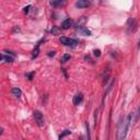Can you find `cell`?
Listing matches in <instances>:
<instances>
[{
    "instance_id": "cell-1",
    "label": "cell",
    "mask_w": 140,
    "mask_h": 140,
    "mask_svg": "<svg viewBox=\"0 0 140 140\" xmlns=\"http://www.w3.org/2000/svg\"><path fill=\"white\" fill-rule=\"evenodd\" d=\"M137 29V21L135 18H130L129 20L127 21V34H130V33H134L135 31Z\"/></svg>"
},
{
    "instance_id": "cell-2",
    "label": "cell",
    "mask_w": 140,
    "mask_h": 140,
    "mask_svg": "<svg viewBox=\"0 0 140 140\" xmlns=\"http://www.w3.org/2000/svg\"><path fill=\"white\" fill-rule=\"evenodd\" d=\"M59 42L61 43L63 45H66V46H76L79 42L78 40H74V38H68L66 36H61L59 37Z\"/></svg>"
},
{
    "instance_id": "cell-3",
    "label": "cell",
    "mask_w": 140,
    "mask_h": 140,
    "mask_svg": "<svg viewBox=\"0 0 140 140\" xmlns=\"http://www.w3.org/2000/svg\"><path fill=\"white\" fill-rule=\"evenodd\" d=\"M34 118H35V123L38 125L40 127H43L44 126V117H43V114H42L40 111L34 112Z\"/></svg>"
},
{
    "instance_id": "cell-4",
    "label": "cell",
    "mask_w": 140,
    "mask_h": 140,
    "mask_svg": "<svg viewBox=\"0 0 140 140\" xmlns=\"http://www.w3.org/2000/svg\"><path fill=\"white\" fill-rule=\"evenodd\" d=\"M50 4L55 8H60V7H65L67 4L66 0H50Z\"/></svg>"
},
{
    "instance_id": "cell-5",
    "label": "cell",
    "mask_w": 140,
    "mask_h": 140,
    "mask_svg": "<svg viewBox=\"0 0 140 140\" xmlns=\"http://www.w3.org/2000/svg\"><path fill=\"white\" fill-rule=\"evenodd\" d=\"M77 32L81 35H84V36H90L91 35V32L89 31L88 29H85L84 26H78L77 27Z\"/></svg>"
},
{
    "instance_id": "cell-6",
    "label": "cell",
    "mask_w": 140,
    "mask_h": 140,
    "mask_svg": "<svg viewBox=\"0 0 140 140\" xmlns=\"http://www.w3.org/2000/svg\"><path fill=\"white\" fill-rule=\"evenodd\" d=\"M90 6V2L88 0H78L76 2V7L77 8H80V9H83V8H88Z\"/></svg>"
},
{
    "instance_id": "cell-7",
    "label": "cell",
    "mask_w": 140,
    "mask_h": 140,
    "mask_svg": "<svg viewBox=\"0 0 140 140\" xmlns=\"http://www.w3.org/2000/svg\"><path fill=\"white\" fill-rule=\"evenodd\" d=\"M82 100H83V95H82V93H77L76 95L73 96V104L74 105H79L82 102Z\"/></svg>"
},
{
    "instance_id": "cell-8",
    "label": "cell",
    "mask_w": 140,
    "mask_h": 140,
    "mask_svg": "<svg viewBox=\"0 0 140 140\" xmlns=\"http://www.w3.org/2000/svg\"><path fill=\"white\" fill-rule=\"evenodd\" d=\"M1 60L3 63H13V60H14V57L13 56H7V55H4V54H1Z\"/></svg>"
},
{
    "instance_id": "cell-9",
    "label": "cell",
    "mask_w": 140,
    "mask_h": 140,
    "mask_svg": "<svg viewBox=\"0 0 140 140\" xmlns=\"http://www.w3.org/2000/svg\"><path fill=\"white\" fill-rule=\"evenodd\" d=\"M71 25H72V21L70 20V19H67V20H65V21L61 23V29H63V30H68Z\"/></svg>"
},
{
    "instance_id": "cell-10",
    "label": "cell",
    "mask_w": 140,
    "mask_h": 140,
    "mask_svg": "<svg viewBox=\"0 0 140 140\" xmlns=\"http://www.w3.org/2000/svg\"><path fill=\"white\" fill-rule=\"evenodd\" d=\"M12 94H13V96L20 99V97L22 96V91L20 90V88H13L12 89Z\"/></svg>"
},
{
    "instance_id": "cell-11",
    "label": "cell",
    "mask_w": 140,
    "mask_h": 140,
    "mask_svg": "<svg viewBox=\"0 0 140 140\" xmlns=\"http://www.w3.org/2000/svg\"><path fill=\"white\" fill-rule=\"evenodd\" d=\"M38 53H40V48H38V45L36 46V47L34 48V50H33V53H32V59H34V58H36L37 56H38Z\"/></svg>"
},
{
    "instance_id": "cell-12",
    "label": "cell",
    "mask_w": 140,
    "mask_h": 140,
    "mask_svg": "<svg viewBox=\"0 0 140 140\" xmlns=\"http://www.w3.org/2000/svg\"><path fill=\"white\" fill-rule=\"evenodd\" d=\"M85 21H87V19H85V17H82V18H81V20L77 22V24H76V27H78V26H83L82 24H83V23H84Z\"/></svg>"
},
{
    "instance_id": "cell-13",
    "label": "cell",
    "mask_w": 140,
    "mask_h": 140,
    "mask_svg": "<svg viewBox=\"0 0 140 140\" xmlns=\"http://www.w3.org/2000/svg\"><path fill=\"white\" fill-rule=\"evenodd\" d=\"M70 59V55H68V54H65L63 57H61V59H60V61L61 63H66L67 60H69Z\"/></svg>"
},
{
    "instance_id": "cell-14",
    "label": "cell",
    "mask_w": 140,
    "mask_h": 140,
    "mask_svg": "<svg viewBox=\"0 0 140 140\" xmlns=\"http://www.w3.org/2000/svg\"><path fill=\"white\" fill-rule=\"evenodd\" d=\"M34 72H30V73H25V78L27 79V80H32L33 79V77H34Z\"/></svg>"
},
{
    "instance_id": "cell-15",
    "label": "cell",
    "mask_w": 140,
    "mask_h": 140,
    "mask_svg": "<svg viewBox=\"0 0 140 140\" xmlns=\"http://www.w3.org/2000/svg\"><path fill=\"white\" fill-rule=\"evenodd\" d=\"M70 133H71V131H69V130H65V131L59 136V139H61V138H64V137L68 136V135H70Z\"/></svg>"
},
{
    "instance_id": "cell-16",
    "label": "cell",
    "mask_w": 140,
    "mask_h": 140,
    "mask_svg": "<svg viewBox=\"0 0 140 140\" xmlns=\"http://www.w3.org/2000/svg\"><path fill=\"white\" fill-rule=\"evenodd\" d=\"M85 128H87V133H88V138L90 139L91 138V136H90V127H89V123L88 122L85 123Z\"/></svg>"
},
{
    "instance_id": "cell-17",
    "label": "cell",
    "mask_w": 140,
    "mask_h": 140,
    "mask_svg": "<svg viewBox=\"0 0 140 140\" xmlns=\"http://www.w3.org/2000/svg\"><path fill=\"white\" fill-rule=\"evenodd\" d=\"M94 119H95V126H96V122H97V115H99V110H95V112H94Z\"/></svg>"
},
{
    "instance_id": "cell-18",
    "label": "cell",
    "mask_w": 140,
    "mask_h": 140,
    "mask_svg": "<svg viewBox=\"0 0 140 140\" xmlns=\"http://www.w3.org/2000/svg\"><path fill=\"white\" fill-rule=\"evenodd\" d=\"M93 53H94V55L96 56V57H100V56H101V52H100L99 49H95V50H94V52H93Z\"/></svg>"
},
{
    "instance_id": "cell-19",
    "label": "cell",
    "mask_w": 140,
    "mask_h": 140,
    "mask_svg": "<svg viewBox=\"0 0 140 140\" xmlns=\"http://www.w3.org/2000/svg\"><path fill=\"white\" fill-rule=\"evenodd\" d=\"M139 117H140V106H139V108L137 111V114H136V120H138Z\"/></svg>"
},
{
    "instance_id": "cell-20",
    "label": "cell",
    "mask_w": 140,
    "mask_h": 140,
    "mask_svg": "<svg viewBox=\"0 0 140 140\" xmlns=\"http://www.w3.org/2000/svg\"><path fill=\"white\" fill-rule=\"evenodd\" d=\"M55 55H56V52H49V53H48V56H49V57H54Z\"/></svg>"
},
{
    "instance_id": "cell-21",
    "label": "cell",
    "mask_w": 140,
    "mask_h": 140,
    "mask_svg": "<svg viewBox=\"0 0 140 140\" xmlns=\"http://www.w3.org/2000/svg\"><path fill=\"white\" fill-rule=\"evenodd\" d=\"M30 8H31V6H27V7H25V8H24V12H25V13L29 12V11H30Z\"/></svg>"
},
{
    "instance_id": "cell-22",
    "label": "cell",
    "mask_w": 140,
    "mask_h": 140,
    "mask_svg": "<svg viewBox=\"0 0 140 140\" xmlns=\"http://www.w3.org/2000/svg\"><path fill=\"white\" fill-rule=\"evenodd\" d=\"M52 33H58V29H56V27H54V29H52Z\"/></svg>"
},
{
    "instance_id": "cell-23",
    "label": "cell",
    "mask_w": 140,
    "mask_h": 140,
    "mask_svg": "<svg viewBox=\"0 0 140 140\" xmlns=\"http://www.w3.org/2000/svg\"><path fill=\"white\" fill-rule=\"evenodd\" d=\"M4 53H7L8 55H11V56H13V57H14V56H15V55H14V54H13L12 52H8V50H4Z\"/></svg>"
},
{
    "instance_id": "cell-24",
    "label": "cell",
    "mask_w": 140,
    "mask_h": 140,
    "mask_svg": "<svg viewBox=\"0 0 140 140\" xmlns=\"http://www.w3.org/2000/svg\"><path fill=\"white\" fill-rule=\"evenodd\" d=\"M13 32H20V29H19V27H14V30H13Z\"/></svg>"
},
{
    "instance_id": "cell-25",
    "label": "cell",
    "mask_w": 140,
    "mask_h": 140,
    "mask_svg": "<svg viewBox=\"0 0 140 140\" xmlns=\"http://www.w3.org/2000/svg\"><path fill=\"white\" fill-rule=\"evenodd\" d=\"M138 48H140V40H139V43H138Z\"/></svg>"
}]
</instances>
